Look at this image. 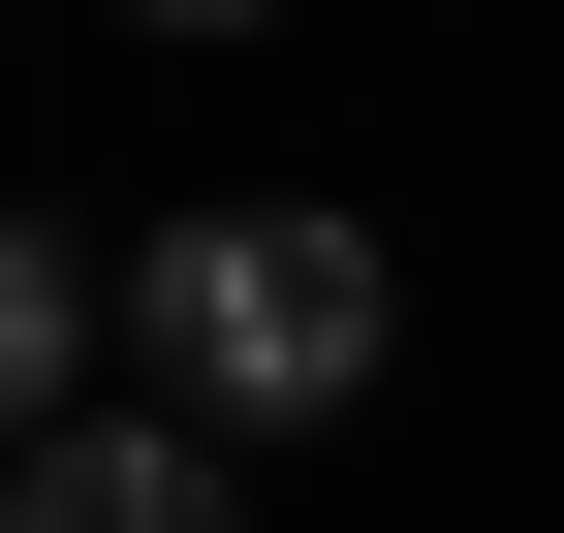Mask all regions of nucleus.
Instances as JSON below:
<instances>
[{"instance_id": "obj_3", "label": "nucleus", "mask_w": 564, "mask_h": 533, "mask_svg": "<svg viewBox=\"0 0 564 533\" xmlns=\"http://www.w3.org/2000/svg\"><path fill=\"white\" fill-rule=\"evenodd\" d=\"M95 314H126L95 251H63V220H0V439H63V377H95Z\"/></svg>"}, {"instance_id": "obj_1", "label": "nucleus", "mask_w": 564, "mask_h": 533, "mask_svg": "<svg viewBox=\"0 0 564 533\" xmlns=\"http://www.w3.org/2000/svg\"><path fill=\"white\" fill-rule=\"evenodd\" d=\"M126 314H158L188 439H314L345 377H377V220H158Z\"/></svg>"}, {"instance_id": "obj_2", "label": "nucleus", "mask_w": 564, "mask_h": 533, "mask_svg": "<svg viewBox=\"0 0 564 533\" xmlns=\"http://www.w3.org/2000/svg\"><path fill=\"white\" fill-rule=\"evenodd\" d=\"M0 533H251V439H188V409H63V439H0Z\"/></svg>"}, {"instance_id": "obj_4", "label": "nucleus", "mask_w": 564, "mask_h": 533, "mask_svg": "<svg viewBox=\"0 0 564 533\" xmlns=\"http://www.w3.org/2000/svg\"><path fill=\"white\" fill-rule=\"evenodd\" d=\"M158 32H251V0H158Z\"/></svg>"}]
</instances>
